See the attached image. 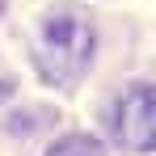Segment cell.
<instances>
[{
	"instance_id": "6da1fadb",
	"label": "cell",
	"mask_w": 156,
	"mask_h": 156,
	"mask_svg": "<svg viewBox=\"0 0 156 156\" xmlns=\"http://www.w3.org/2000/svg\"><path fill=\"white\" fill-rule=\"evenodd\" d=\"M93 47H97V34L89 13L76 4H51L34 42V68L47 84H72L89 68Z\"/></svg>"
},
{
	"instance_id": "7a4b0ae2",
	"label": "cell",
	"mask_w": 156,
	"mask_h": 156,
	"mask_svg": "<svg viewBox=\"0 0 156 156\" xmlns=\"http://www.w3.org/2000/svg\"><path fill=\"white\" fill-rule=\"evenodd\" d=\"M118 139L131 152H156V84H131L114 114Z\"/></svg>"
},
{
	"instance_id": "3957f363",
	"label": "cell",
	"mask_w": 156,
	"mask_h": 156,
	"mask_svg": "<svg viewBox=\"0 0 156 156\" xmlns=\"http://www.w3.org/2000/svg\"><path fill=\"white\" fill-rule=\"evenodd\" d=\"M47 156H105V148L93 135H63L59 144H51Z\"/></svg>"
},
{
	"instance_id": "277c9868",
	"label": "cell",
	"mask_w": 156,
	"mask_h": 156,
	"mask_svg": "<svg viewBox=\"0 0 156 156\" xmlns=\"http://www.w3.org/2000/svg\"><path fill=\"white\" fill-rule=\"evenodd\" d=\"M51 110H42V114H17V118H9V131H38V127H51Z\"/></svg>"
},
{
	"instance_id": "5b68a950",
	"label": "cell",
	"mask_w": 156,
	"mask_h": 156,
	"mask_svg": "<svg viewBox=\"0 0 156 156\" xmlns=\"http://www.w3.org/2000/svg\"><path fill=\"white\" fill-rule=\"evenodd\" d=\"M0 13H4V0H0Z\"/></svg>"
}]
</instances>
